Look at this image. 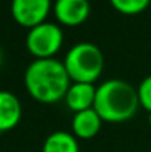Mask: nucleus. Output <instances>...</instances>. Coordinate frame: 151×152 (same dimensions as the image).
Returning a JSON list of instances; mask_svg holds the SVG:
<instances>
[{"label":"nucleus","mask_w":151,"mask_h":152,"mask_svg":"<svg viewBox=\"0 0 151 152\" xmlns=\"http://www.w3.org/2000/svg\"><path fill=\"white\" fill-rule=\"evenodd\" d=\"M24 84L28 95L40 103H56L62 101L71 86L64 62L56 58L33 61L24 74Z\"/></svg>","instance_id":"nucleus-1"},{"label":"nucleus","mask_w":151,"mask_h":152,"mask_svg":"<svg viewBox=\"0 0 151 152\" xmlns=\"http://www.w3.org/2000/svg\"><path fill=\"white\" fill-rule=\"evenodd\" d=\"M138 90L124 80L111 78L96 87L94 108L105 123H124L139 108Z\"/></svg>","instance_id":"nucleus-2"},{"label":"nucleus","mask_w":151,"mask_h":152,"mask_svg":"<svg viewBox=\"0 0 151 152\" xmlns=\"http://www.w3.org/2000/svg\"><path fill=\"white\" fill-rule=\"evenodd\" d=\"M73 83H95L104 71V55L101 49L89 42L74 45L62 61Z\"/></svg>","instance_id":"nucleus-3"},{"label":"nucleus","mask_w":151,"mask_h":152,"mask_svg":"<svg viewBox=\"0 0 151 152\" xmlns=\"http://www.w3.org/2000/svg\"><path fill=\"white\" fill-rule=\"evenodd\" d=\"M64 45V33L58 24L42 22L28 30L25 46L36 59L55 58Z\"/></svg>","instance_id":"nucleus-4"},{"label":"nucleus","mask_w":151,"mask_h":152,"mask_svg":"<svg viewBox=\"0 0 151 152\" xmlns=\"http://www.w3.org/2000/svg\"><path fill=\"white\" fill-rule=\"evenodd\" d=\"M53 1L50 0H12L10 13L18 25L30 30L42 22H46Z\"/></svg>","instance_id":"nucleus-5"},{"label":"nucleus","mask_w":151,"mask_h":152,"mask_svg":"<svg viewBox=\"0 0 151 152\" xmlns=\"http://www.w3.org/2000/svg\"><path fill=\"white\" fill-rule=\"evenodd\" d=\"M52 10L61 25L79 27L89 18L91 3L89 0H55Z\"/></svg>","instance_id":"nucleus-6"},{"label":"nucleus","mask_w":151,"mask_h":152,"mask_svg":"<svg viewBox=\"0 0 151 152\" xmlns=\"http://www.w3.org/2000/svg\"><path fill=\"white\" fill-rule=\"evenodd\" d=\"M22 117V105L19 99L7 90H0V133L15 129Z\"/></svg>","instance_id":"nucleus-7"},{"label":"nucleus","mask_w":151,"mask_h":152,"mask_svg":"<svg viewBox=\"0 0 151 152\" xmlns=\"http://www.w3.org/2000/svg\"><path fill=\"white\" fill-rule=\"evenodd\" d=\"M102 123L104 121L99 117V114L95 111V108L76 112L73 117V121H71L73 134L82 140L92 139L99 133Z\"/></svg>","instance_id":"nucleus-8"},{"label":"nucleus","mask_w":151,"mask_h":152,"mask_svg":"<svg viewBox=\"0 0 151 152\" xmlns=\"http://www.w3.org/2000/svg\"><path fill=\"white\" fill-rule=\"evenodd\" d=\"M95 96H96V87L92 83H71L64 101L67 106L76 114L94 108Z\"/></svg>","instance_id":"nucleus-9"},{"label":"nucleus","mask_w":151,"mask_h":152,"mask_svg":"<svg viewBox=\"0 0 151 152\" xmlns=\"http://www.w3.org/2000/svg\"><path fill=\"white\" fill-rule=\"evenodd\" d=\"M42 152H80V146L73 133L58 130L46 137Z\"/></svg>","instance_id":"nucleus-10"},{"label":"nucleus","mask_w":151,"mask_h":152,"mask_svg":"<svg viewBox=\"0 0 151 152\" xmlns=\"http://www.w3.org/2000/svg\"><path fill=\"white\" fill-rule=\"evenodd\" d=\"M151 0H110L111 6L122 15H127V16H133V15H139L142 13Z\"/></svg>","instance_id":"nucleus-11"},{"label":"nucleus","mask_w":151,"mask_h":152,"mask_svg":"<svg viewBox=\"0 0 151 152\" xmlns=\"http://www.w3.org/2000/svg\"><path fill=\"white\" fill-rule=\"evenodd\" d=\"M138 90V98H139V105L147 111L151 112V75L145 77L139 87L136 89Z\"/></svg>","instance_id":"nucleus-12"},{"label":"nucleus","mask_w":151,"mask_h":152,"mask_svg":"<svg viewBox=\"0 0 151 152\" xmlns=\"http://www.w3.org/2000/svg\"><path fill=\"white\" fill-rule=\"evenodd\" d=\"M3 65V52L0 50V66Z\"/></svg>","instance_id":"nucleus-13"},{"label":"nucleus","mask_w":151,"mask_h":152,"mask_svg":"<svg viewBox=\"0 0 151 152\" xmlns=\"http://www.w3.org/2000/svg\"><path fill=\"white\" fill-rule=\"evenodd\" d=\"M148 123L151 124V112H148Z\"/></svg>","instance_id":"nucleus-14"},{"label":"nucleus","mask_w":151,"mask_h":152,"mask_svg":"<svg viewBox=\"0 0 151 152\" xmlns=\"http://www.w3.org/2000/svg\"><path fill=\"white\" fill-rule=\"evenodd\" d=\"M50 1H55V0H50Z\"/></svg>","instance_id":"nucleus-15"}]
</instances>
